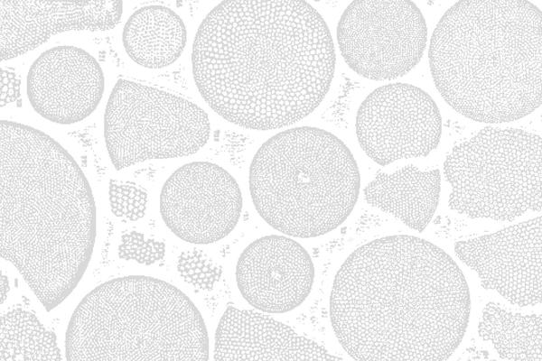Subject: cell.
<instances>
[{
  "instance_id": "cell-1",
  "label": "cell",
  "mask_w": 542,
  "mask_h": 361,
  "mask_svg": "<svg viewBox=\"0 0 542 361\" xmlns=\"http://www.w3.org/2000/svg\"><path fill=\"white\" fill-rule=\"evenodd\" d=\"M333 40L305 1H223L203 18L192 50L199 93L225 120L267 131L314 111L335 70Z\"/></svg>"
},
{
  "instance_id": "cell-2",
  "label": "cell",
  "mask_w": 542,
  "mask_h": 361,
  "mask_svg": "<svg viewBox=\"0 0 542 361\" xmlns=\"http://www.w3.org/2000/svg\"><path fill=\"white\" fill-rule=\"evenodd\" d=\"M471 313L463 271L441 247L414 236L377 238L354 250L333 280V332L356 360H445Z\"/></svg>"
},
{
  "instance_id": "cell-3",
  "label": "cell",
  "mask_w": 542,
  "mask_h": 361,
  "mask_svg": "<svg viewBox=\"0 0 542 361\" xmlns=\"http://www.w3.org/2000/svg\"><path fill=\"white\" fill-rule=\"evenodd\" d=\"M0 254L47 311L76 289L91 260L97 208L69 152L46 133L0 122Z\"/></svg>"
},
{
  "instance_id": "cell-4",
  "label": "cell",
  "mask_w": 542,
  "mask_h": 361,
  "mask_svg": "<svg viewBox=\"0 0 542 361\" xmlns=\"http://www.w3.org/2000/svg\"><path fill=\"white\" fill-rule=\"evenodd\" d=\"M541 11L523 0H464L437 23L428 50L436 89L472 120L498 124L541 105Z\"/></svg>"
},
{
  "instance_id": "cell-5",
  "label": "cell",
  "mask_w": 542,
  "mask_h": 361,
  "mask_svg": "<svg viewBox=\"0 0 542 361\" xmlns=\"http://www.w3.org/2000/svg\"><path fill=\"white\" fill-rule=\"evenodd\" d=\"M204 319L174 285L145 275L103 282L75 308L67 360H208Z\"/></svg>"
},
{
  "instance_id": "cell-6",
  "label": "cell",
  "mask_w": 542,
  "mask_h": 361,
  "mask_svg": "<svg viewBox=\"0 0 542 361\" xmlns=\"http://www.w3.org/2000/svg\"><path fill=\"white\" fill-rule=\"evenodd\" d=\"M251 199L274 229L312 238L341 226L360 188L358 164L348 146L318 127L281 131L257 151L249 166Z\"/></svg>"
},
{
  "instance_id": "cell-7",
  "label": "cell",
  "mask_w": 542,
  "mask_h": 361,
  "mask_svg": "<svg viewBox=\"0 0 542 361\" xmlns=\"http://www.w3.org/2000/svg\"><path fill=\"white\" fill-rule=\"evenodd\" d=\"M449 207L471 218L512 221L541 211V137L487 126L456 143L444 162Z\"/></svg>"
},
{
  "instance_id": "cell-8",
  "label": "cell",
  "mask_w": 542,
  "mask_h": 361,
  "mask_svg": "<svg viewBox=\"0 0 542 361\" xmlns=\"http://www.w3.org/2000/svg\"><path fill=\"white\" fill-rule=\"evenodd\" d=\"M210 124L197 104L167 91L120 79L104 113V139L114 168L188 156L208 142Z\"/></svg>"
},
{
  "instance_id": "cell-9",
  "label": "cell",
  "mask_w": 542,
  "mask_h": 361,
  "mask_svg": "<svg viewBox=\"0 0 542 361\" xmlns=\"http://www.w3.org/2000/svg\"><path fill=\"white\" fill-rule=\"evenodd\" d=\"M337 41L347 65L373 80H390L413 69L423 57L427 26L406 0H357L343 11Z\"/></svg>"
},
{
  "instance_id": "cell-10",
  "label": "cell",
  "mask_w": 542,
  "mask_h": 361,
  "mask_svg": "<svg viewBox=\"0 0 542 361\" xmlns=\"http://www.w3.org/2000/svg\"><path fill=\"white\" fill-rule=\"evenodd\" d=\"M355 127L362 150L384 166L434 151L441 139L442 117L425 90L397 82L367 96L358 109Z\"/></svg>"
},
{
  "instance_id": "cell-11",
  "label": "cell",
  "mask_w": 542,
  "mask_h": 361,
  "mask_svg": "<svg viewBox=\"0 0 542 361\" xmlns=\"http://www.w3.org/2000/svg\"><path fill=\"white\" fill-rule=\"evenodd\" d=\"M243 206L235 178L210 162H192L175 170L160 193L165 226L180 239L208 245L225 238L237 226Z\"/></svg>"
},
{
  "instance_id": "cell-12",
  "label": "cell",
  "mask_w": 542,
  "mask_h": 361,
  "mask_svg": "<svg viewBox=\"0 0 542 361\" xmlns=\"http://www.w3.org/2000/svg\"><path fill=\"white\" fill-rule=\"evenodd\" d=\"M541 227L537 217L454 245L486 290L520 307L541 303Z\"/></svg>"
},
{
  "instance_id": "cell-13",
  "label": "cell",
  "mask_w": 542,
  "mask_h": 361,
  "mask_svg": "<svg viewBox=\"0 0 542 361\" xmlns=\"http://www.w3.org/2000/svg\"><path fill=\"white\" fill-rule=\"evenodd\" d=\"M105 77L98 61L73 45H58L32 63L26 92L33 110L46 120L72 125L89 116L99 105Z\"/></svg>"
},
{
  "instance_id": "cell-14",
  "label": "cell",
  "mask_w": 542,
  "mask_h": 361,
  "mask_svg": "<svg viewBox=\"0 0 542 361\" xmlns=\"http://www.w3.org/2000/svg\"><path fill=\"white\" fill-rule=\"evenodd\" d=\"M235 275L240 294L252 307L263 312L285 313L300 306L309 296L314 265L297 241L269 235L243 250Z\"/></svg>"
},
{
  "instance_id": "cell-15",
  "label": "cell",
  "mask_w": 542,
  "mask_h": 361,
  "mask_svg": "<svg viewBox=\"0 0 542 361\" xmlns=\"http://www.w3.org/2000/svg\"><path fill=\"white\" fill-rule=\"evenodd\" d=\"M123 2L0 1V57H19L68 31H107L120 22Z\"/></svg>"
},
{
  "instance_id": "cell-16",
  "label": "cell",
  "mask_w": 542,
  "mask_h": 361,
  "mask_svg": "<svg viewBox=\"0 0 542 361\" xmlns=\"http://www.w3.org/2000/svg\"><path fill=\"white\" fill-rule=\"evenodd\" d=\"M215 360H335L322 346L258 311L229 306L220 319Z\"/></svg>"
},
{
  "instance_id": "cell-17",
  "label": "cell",
  "mask_w": 542,
  "mask_h": 361,
  "mask_svg": "<svg viewBox=\"0 0 542 361\" xmlns=\"http://www.w3.org/2000/svg\"><path fill=\"white\" fill-rule=\"evenodd\" d=\"M440 191L439 170L421 171L409 164L392 173L377 174L363 193L368 204L422 232L436 210Z\"/></svg>"
},
{
  "instance_id": "cell-18",
  "label": "cell",
  "mask_w": 542,
  "mask_h": 361,
  "mask_svg": "<svg viewBox=\"0 0 542 361\" xmlns=\"http://www.w3.org/2000/svg\"><path fill=\"white\" fill-rule=\"evenodd\" d=\"M126 54L136 64L161 69L175 62L187 42L183 20L171 8L150 5L136 10L122 32Z\"/></svg>"
},
{
  "instance_id": "cell-19",
  "label": "cell",
  "mask_w": 542,
  "mask_h": 361,
  "mask_svg": "<svg viewBox=\"0 0 542 361\" xmlns=\"http://www.w3.org/2000/svg\"><path fill=\"white\" fill-rule=\"evenodd\" d=\"M541 314L514 312L493 301L484 307L478 325L480 337L509 360L541 361Z\"/></svg>"
},
{
  "instance_id": "cell-20",
  "label": "cell",
  "mask_w": 542,
  "mask_h": 361,
  "mask_svg": "<svg viewBox=\"0 0 542 361\" xmlns=\"http://www.w3.org/2000/svg\"><path fill=\"white\" fill-rule=\"evenodd\" d=\"M55 334L31 311L13 307L1 316L0 360H61Z\"/></svg>"
},
{
  "instance_id": "cell-21",
  "label": "cell",
  "mask_w": 542,
  "mask_h": 361,
  "mask_svg": "<svg viewBox=\"0 0 542 361\" xmlns=\"http://www.w3.org/2000/svg\"><path fill=\"white\" fill-rule=\"evenodd\" d=\"M108 194L111 210L117 217L132 221L144 217L147 194L135 183L111 180Z\"/></svg>"
},
{
  "instance_id": "cell-22",
  "label": "cell",
  "mask_w": 542,
  "mask_h": 361,
  "mask_svg": "<svg viewBox=\"0 0 542 361\" xmlns=\"http://www.w3.org/2000/svg\"><path fill=\"white\" fill-rule=\"evenodd\" d=\"M164 252V243L148 238L136 231L124 234L118 247L120 258L133 260L146 265L163 259Z\"/></svg>"
},
{
  "instance_id": "cell-23",
  "label": "cell",
  "mask_w": 542,
  "mask_h": 361,
  "mask_svg": "<svg viewBox=\"0 0 542 361\" xmlns=\"http://www.w3.org/2000/svg\"><path fill=\"white\" fill-rule=\"evenodd\" d=\"M177 268L183 279L201 289H210L220 273L197 251L183 252L178 259Z\"/></svg>"
},
{
  "instance_id": "cell-24",
  "label": "cell",
  "mask_w": 542,
  "mask_h": 361,
  "mask_svg": "<svg viewBox=\"0 0 542 361\" xmlns=\"http://www.w3.org/2000/svg\"><path fill=\"white\" fill-rule=\"evenodd\" d=\"M20 93V80L10 69L1 70V103L2 106L17 99Z\"/></svg>"
},
{
  "instance_id": "cell-25",
  "label": "cell",
  "mask_w": 542,
  "mask_h": 361,
  "mask_svg": "<svg viewBox=\"0 0 542 361\" xmlns=\"http://www.w3.org/2000/svg\"><path fill=\"white\" fill-rule=\"evenodd\" d=\"M9 280L7 276L4 273L1 274V303L6 299L7 293L9 292Z\"/></svg>"
}]
</instances>
